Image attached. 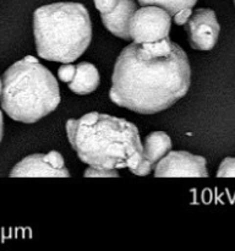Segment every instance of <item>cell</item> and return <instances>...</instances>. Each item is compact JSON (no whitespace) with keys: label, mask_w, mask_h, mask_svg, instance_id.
<instances>
[{"label":"cell","mask_w":235,"mask_h":251,"mask_svg":"<svg viewBox=\"0 0 235 251\" xmlns=\"http://www.w3.org/2000/svg\"><path fill=\"white\" fill-rule=\"evenodd\" d=\"M99 73L93 64L82 61L76 65V74L73 80L69 83V88L76 95H90L99 86Z\"/></svg>","instance_id":"8fae6325"},{"label":"cell","mask_w":235,"mask_h":251,"mask_svg":"<svg viewBox=\"0 0 235 251\" xmlns=\"http://www.w3.org/2000/svg\"><path fill=\"white\" fill-rule=\"evenodd\" d=\"M185 29L193 49L211 50L217 44L220 26L212 9H197L185 24Z\"/></svg>","instance_id":"ba28073f"},{"label":"cell","mask_w":235,"mask_h":251,"mask_svg":"<svg viewBox=\"0 0 235 251\" xmlns=\"http://www.w3.org/2000/svg\"><path fill=\"white\" fill-rule=\"evenodd\" d=\"M12 178H68L70 173L66 169L63 156L56 151L49 153H36L24 157L10 172Z\"/></svg>","instance_id":"8992f818"},{"label":"cell","mask_w":235,"mask_h":251,"mask_svg":"<svg viewBox=\"0 0 235 251\" xmlns=\"http://www.w3.org/2000/svg\"><path fill=\"white\" fill-rule=\"evenodd\" d=\"M218 178H235V157L223 159L217 172Z\"/></svg>","instance_id":"4fadbf2b"},{"label":"cell","mask_w":235,"mask_h":251,"mask_svg":"<svg viewBox=\"0 0 235 251\" xmlns=\"http://www.w3.org/2000/svg\"><path fill=\"white\" fill-rule=\"evenodd\" d=\"M76 74V65H71L70 63H65L58 69L59 80L65 83H70L73 80Z\"/></svg>","instance_id":"5bb4252c"},{"label":"cell","mask_w":235,"mask_h":251,"mask_svg":"<svg viewBox=\"0 0 235 251\" xmlns=\"http://www.w3.org/2000/svg\"><path fill=\"white\" fill-rule=\"evenodd\" d=\"M191 14H192V9L180 10V11L174 15V22L176 25H179V26H184L188 22V20L190 19Z\"/></svg>","instance_id":"e0dca14e"},{"label":"cell","mask_w":235,"mask_h":251,"mask_svg":"<svg viewBox=\"0 0 235 251\" xmlns=\"http://www.w3.org/2000/svg\"><path fill=\"white\" fill-rule=\"evenodd\" d=\"M156 178H207L206 158L184 151H169L154 168Z\"/></svg>","instance_id":"52a82bcc"},{"label":"cell","mask_w":235,"mask_h":251,"mask_svg":"<svg viewBox=\"0 0 235 251\" xmlns=\"http://www.w3.org/2000/svg\"><path fill=\"white\" fill-rule=\"evenodd\" d=\"M94 5L100 14H109L117 7L118 0H94Z\"/></svg>","instance_id":"2e32d148"},{"label":"cell","mask_w":235,"mask_h":251,"mask_svg":"<svg viewBox=\"0 0 235 251\" xmlns=\"http://www.w3.org/2000/svg\"><path fill=\"white\" fill-rule=\"evenodd\" d=\"M171 150V140L165 132L153 131L147 135L142 145V158L131 172L135 176H148L158 162Z\"/></svg>","instance_id":"9c48e42d"},{"label":"cell","mask_w":235,"mask_h":251,"mask_svg":"<svg viewBox=\"0 0 235 251\" xmlns=\"http://www.w3.org/2000/svg\"><path fill=\"white\" fill-rule=\"evenodd\" d=\"M33 34L41 58L72 63L91 44L92 22L85 5L54 2L34 11Z\"/></svg>","instance_id":"3957f363"},{"label":"cell","mask_w":235,"mask_h":251,"mask_svg":"<svg viewBox=\"0 0 235 251\" xmlns=\"http://www.w3.org/2000/svg\"><path fill=\"white\" fill-rule=\"evenodd\" d=\"M197 0H139V4L142 6L154 5L165 9L171 16L183 9H192Z\"/></svg>","instance_id":"7c38bea8"},{"label":"cell","mask_w":235,"mask_h":251,"mask_svg":"<svg viewBox=\"0 0 235 251\" xmlns=\"http://www.w3.org/2000/svg\"><path fill=\"white\" fill-rule=\"evenodd\" d=\"M191 69L188 55L169 38L131 43L115 61L109 98L140 114H156L188 93Z\"/></svg>","instance_id":"6da1fadb"},{"label":"cell","mask_w":235,"mask_h":251,"mask_svg":"<svg viewBox=\"0 0 235 251\" xmlns=\"http://www.w3.org/2000/svg\"><path fill=\"white\" fill-rule=\"evenodd\" d=\"M66 134L78 158L90 167L134 171L142 158L139 129L122 118L92 112L66 122Z\"/></svg>","instance_id":"7a4b0ae2"},{"label":"cell","mask_w":235,"mask_h":251,"mask_svg":"<svg viewBox=\"0 0 235 251\" xmlns=\"http://www.w3.org/2000/svg\"><path fill=\"white\" fill-rule=\"evenodd\" d=\"M1 82V108L16 122L33 124L60 104L58 81L34 56L12 64Z\"/></svg>","instance_id":"277c9868"},{"label":"cell","mask_w":235,"mask_h":251,"mask_svg":"<svg viewBox=\"0 0 235 251\" xmlns=\"http://www.w3.org/2000/svg\"><path fill=\"white\" fill-rule=\"evenodd\" d=\"M1 90H2V82L1 80H0V96H1Z\"/></svg>","instance_id":"d6986e66"},{"label":"cell","mask_w":235,"mask_h":251,"mask_svg":"<svg viewBox=\"0 0 235 251\" xmlns=\"http://www.w3.org/2000/svg\"><path fill=\"white\" fill-rule=\"evenodd\" d=\"M135 0H118V5L109 14H100L102 22L105 28L118 38L129 41L130 21L136 11Z\"/></svg>","instance_id":"30bf717a"},{"label":"cell","mask_w":235,"mask_h":251,"mask_svg":"<svg viewBox=\"0 0 235 251\" xmlns=\"http://www.w3.org/2000/svg\"><path fill=\"white\" fill-rule=\"evenodd\" d=\"M234 4H235V0H234Z\"/></svg>","instance_id":"ffe728a7"},{"label":"cell","mask_w":235,"mask_h":251,"mask_svg":"<svg viewBox=\"0 0 235 251\" xmlns=\"http://www.w3.org/2000/svg\"><path fill=\"white\" fill-rule=\"evenodd\" d=\"M85 176H119L118 171L115 169H103V168H94V167H90L86 169Z\"/></svg>","instance_id":"9a60e30c"},{"label":"cell","mask_w":235,"mask_h":251,"mask_svg":"<svg viewBox=\"0 0 235 251\" xmlns=\"http://www.w3.org/2000/svg\"><path fill=\"white\" fill-rule=\"evenodd\" d=\"M2 132H4V119H2V113L0 112V142L2 139Z\"/></svg>","instance_id":"ac0fdd59"},{"label":"cell","mask_w":235,"mask_h":251,"mask_svg":"<svg viewBox=\"0 0 235 251\" xmlns=\"http://www.w3.org/2000/svg\"><path fill=\"white\" fill-rule=\"evenodd\" d=\"M171 15L165 9L147 5L136 10L130 21V36L136 43H153L169 38Z\"/></svg>","instance_id":"5b68a950"}]
</instances>
